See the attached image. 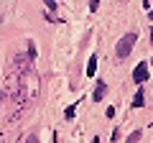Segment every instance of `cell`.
<instances>
[{
  "label": "cell",
  "mask_w": 153,
  "mask_h": 143,
  "mask_svg": "<svg viewBox=\"0 0 153 143\" xmlns=\"http://www.w3.org/2000/svg\"><path fill=\"white\" fill-rule=\"evenodd\" d=\"M26 143H38V136H36V133H31V136L26 138Z\"/></svg>",
  "instance_id": "cell-8"
},
{
  "label": "cell",
  "mask_w": 153,
  "mask_h": 143,
  "mask_svg": "<svg viewBox=\"0 0 153 143\" xmlns=\"http://www.w3.org/2000/svg\"><path fill=\"white\" fill-rule=\"evenodd\" d=\"M151 64H153V59H151Z\"/></svg>",
  "instance_id": "cell-10"
},
{
  "label": "cell",
  "mask_w": 153,
  "mask_h": 143,
  "mask_svg": "<svg viewBox=\"0 0 153 143\" xmlns=\"http://www.w3.org/2000/svg\"><path fill=\"white\" fill-rule=\"evenodd\" d=\"M46 5H49V10H56V8H59V3H56V0H46Z\"/></svg>",
  "instance_id": "cell-7"
},
{
  "label": "cell",
  "mask_w": 153,
  "mask_h": 143,
  "mask_svg": "<svg viewBox=\"0 0 153 143\" xmlns=\"http://www.w3.org/2000/svg\"><path fill=\"white\" fill-rule=\"evenodd\" d=\"M135 41H138V33H133V31L125 33V36L117 41V49H115V51H117V56H120V59H125V56L133 51V44H135Z\"/></svg>",
  "instance_id": "cell-1"
},
{
  "label": "cell",
  "mask_w": 153,
  "mask_h": 143,
  "mask_svg": "<svg viewBox=\"0 0 153 143\" xmlns=\"http://www.w3.org/2000/svg\"><path fill=\"white\" fill-rule=\"evenodd\" d=\"M140 136H143V130H133L130 136H128V143H138V141H140Z\"/></svg>",
  "instance_id": "cell-6"
},
{
  "label": "cell",
  "mask_w": 153,
  "mask_h": 143,
  "mask_svg": "<svg viewBox=\"0 0 153 143\" xmlns=\"http://www.w3.org/2000/svg\"><path fill=\"white\" fill-rule=\"evenodd\" d=\"M92 143H100V138H92Z\"/></svg>",
  "instance_id": "cell-9"
},
{
  "label": "cell",
  "mask_w": 153,
  "mask_h": 143,
  "mask_svg": "<svg viewBox=\"0 0 153 143\" xmlns=\"http://www.w3.org/2000/svg\"><path fill=\"white\" fill-rule=\"evenodd\" d=\"M133 107H143V89H138L133 97Z\"/></svg>",
  "instance_id": "cell-5"
},
{
  "label": "cell",
  "mask_w": 153,
  "mask_h": 143,
  "mask_svg": "<svg viewBox=\"0 0 153 143\" xmlns=\"http://www.w3.org/2000/svg\"><path fill=\"white\" fill-rule=\"evenodd\" d=\"M148 79V64L146 61H140V64L133 69V82H138V84H143Z\"/></svg>",
  "instance_id": "cell-2"
},
{
  "label": "cell",
  "mask_w": 153,
  "mask_h": 143,
  "mask_svg": "<svg viewBox=\"0 0 153 143\" xmlns=\"http://www.w3.org/2000/svg\"><path fill=\"white\" fill-rule=\"evenodd\" d=\"M105 92H107V84L97 82V87H94V92H92V100H94V102H100V100L105 97Z\"/></svg>",
  "instance_id": "cell-3"
},
{
  "label": "cell",
  "mask_w": 153,
  "mask_h": 143,
  "mask_svg": "<svg viewBox=\"0 0 153 143\" xmlns=\"http://www.w3.org/2000/svg\"><path fill=\"white\" fill-rule=\"evenodd\" d=\"M94 69H97V54H92V56H89V61H87V77H92Z\"/></svg>",
  "instance_id": "cell-4"
}]
</instances>
